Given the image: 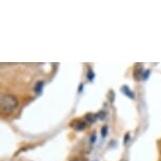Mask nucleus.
Instances as JSON below:
<instances>
[{
    "label": "nucleus",
    "mask_w": 161,
    "mask_h": 161,
    "mask_svg": "<svg viewBox=\"0 0 161 161\" xmlns=\"http://www.w3.org/2000/svg\"><path fill=\"white\" fill-rule=\"evenodd\" d=\"M0 106H1V111L3 114H11L18 106V99L11 94L2 95L1 100H0Z\"/></svg>",
    "instance_id": "obj_1"
},
{
    "label": "nucleus",
    "mask_w": 161,
    "mask_h": 161,
    "mask_svg": "<svg viewBox=\"0 0 161 161\" xmlns=\"http://www.w3.org/2000/svg\"><path fill=\"white\" fill-rule=\"evenodd\" d=\"M121 91H122V93H123L125 96L129 97V98H130V99H134V98H135V95H134V93L130 90V87L127 86H124L121 87Z\"/></svg>",
    "instance_id": "obj_2"
},
{
    "label": "nucleus",
    "mask_w": 161,
    "mask_h": 161,
    "mask_svg": "<svg viewBox=\"0 0 161 161\" xmlns=\"http://www.w3.org/2000/svg\"><path fill=\"white\" fill-rule=\"evenodd\" d=\"M43 86H44V82L43 81H38L35 86V92L37 94H41L42 90H43Z\"/></svg>",
    "instance_id": "obj_3"
},
{
    "label": "nucleus",
    "mask_w": 161,
    "mask_h": 161,
    "mask_svg": "<svg viewBox=\"0 0 161 161\" xmlns=\"http://www.w3.org/2000/svg\"><path fill=\"white\" fill-rule=\"evenodd\" d=\"M86 122L84 121H78L77 124H73V126L75 127L76 130H83L86 127Z\"/></svg>",
    "instance_id": "obj_4"
},
{
    "label": "nucleus",
    "mask_w": 161,
    "mask_h": 161,
    "mask_svg": "<svg viewBox=\"0 0 161 161\" xmlns=\"http://www.w3.org/2000/svg\"><path fill=\"white\" fill-rule=\"evenodd\" d=\"M106 135H108V126L104 125V126H102V129H101V136H102V138H104Z\"/></svg>",
    "instance_id": "obj_5"
},
{
    "label": "nucleus",
    "mask_w": 161,
    "mask_h": 161,
    "mask_svg": "<svg viewBox=\"0 0 161 161\" xmlns=\"http://www.w3.org/2000/svg\"><path fill=\"white\" fill-rule=\"evenodd\" d=\"M94 77H95V74H94L93 71H89V73H87V79H89L90 81H93L94 80Z\"/></svg>",
    "instance_id": "obj_6"
},
{
    "label": "nucleus",
    "mask_w": 161,
    "mask_h": 161,
    "mask_svg": "<svg viewBox=\"0 0 161 161\" xmlns=\"http://www.w3.org/2000/svg\"><path fill=\"white\" fill-rule=\"evenodd\" d=\"M96 116H94V115H87L86 116V120L89 121V122H94V121L96 120Z\"/></svg>",
    "instance_id": "obj_7"
},
{
    "label": "nucleus",
    "mask_w": 161,
    "mask_h": 161,
    "mask_svg": "<svg viewBox=\"0 0 161 161\" xmlns=\"http://www.w3.org/2000/svg\"><path fill=\"white\" fill-rule=\"evenodd\" d=\"M148 76H150V71H145V72L143 73V75H142V79H144V80H147Z\"/></svg>",
    "instance_id": "obj_8"
},
{
    "label": "nucleus",
    "mask_w": 161,
    "mask_h": 161,
    "mask_svg": "<svg viewBox=\"0 0 161 161\" xmlns=\"http://www.w3.org/2000/svg\"><path fill=\"white\" fill-rule=\"evenodd\" d=\"M90 140H91V143H92V144L95 143V141H96V134H93V135L91 136V139H90Z\"/></svg>",
    "instance_id": "obj_9"
},
{
    "label": "nucleus",
    "mask_w": 161,
    "mask_h": 161,
    "mask_svg": "<svg viewBox=\"0 0 161 161\" xmlns=\"http://www.w3.org/2000/svg\"><path fill=\"white\" fill-rule=\"evenodd\" d=\"M105 116V113L104 112H100V113L98 114V116H97V118H99V119H103Z\"/></svg>",
    "instance_id": "obj_10"
},
{
    "label": "nucleus",
    "mask_w": 161,
    "mask_h": 161,
    "mask_svg": "<svg viewBox=\"0 0 161 161\" xmlns=\"http://www.w3.org/2000/svg\"><path fill=\"white\" fill-rule=\"evenodd\" d=\"M129 137H130V134H126L125 138H124V143H127V140H129Z\"/></svg>",
    "instance_id": "obj_11"
}]
</instances>
